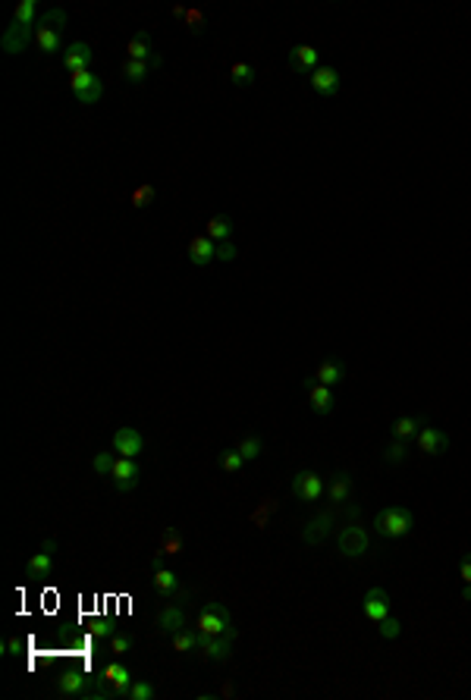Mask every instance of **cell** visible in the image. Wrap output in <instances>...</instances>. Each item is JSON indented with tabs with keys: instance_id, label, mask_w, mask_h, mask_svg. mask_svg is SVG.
Masks as SVG:
<instances>
[{
	"instance_id": "9c48e42d",
	"label": "cell",
	"mask_w": 471,
	"mask_h": 700,
	"mask_svg": "<svg viewBox=\"0 0 471 700\" xmlns=\"http://www.w3.org/2000/svg\"><path fill=\"white\" fill-rule=\"evenodd\" d=\"M94 63V50L85 41H72V45L63 50V67L69 72H89Z\"/></svg>"
},
{
	"instance_id": "5bb4252c",
	"label": "cell",
	"mask_w": 471,
	"mask_h": 700,
	"mask_svg": "<svg viewBox=\"0 0 471 700\" xmlns=\"http://www.w3.org/2000/svg\"><path fill=\"white\" fill-rule=\"evenodd\" d=\"M361 609H365V616L371 619V622H380V619L390 616V594L383 587H371L365 594V603H361Z\"/></svg>"
},
{
	"instance_id": "7402d4cb",
	"label": "cell",
	"mask_w": 471,
	"mask_h": 700,
	"mask_svg": "<svg viewBox=\"0 0 471 700\" xmlns=\"http://www.w3.org/2000/svg\"><path fill=\"white\" fill-rule=\"evenodd\" d=\"M151 35L148 32H135L132 35V41L126 45V60H144L148 63L151 60Z\"/></svg>"
},
{
	"instance_id": "ba28073f",
	"label": "cell",
	"mask_w": 471,
	"mask_h": 700,
	"mask_svg": "<svg viewBox=\"0 0 471 700\" xmlns=\"http://www.w3.org/2000/svg\"><path fill=\"white\" fill-rule=\"evenodd\" d=\"M324 490H327V487H324L321 475H314V471H299L293 480V493L305 502H317L324 497Z\"/></svg>"
},
{
	"instance_id": "8d00e7d4",
	"label": "cell",
	"mask_w": 471,
	"mask_h": 700,
	"mask_svg": "<svg viewBox=\"0 0 471 700\" xmlns=\"http://www.w3.org/2000/svg\"><path fill=\"white\" fill-rule=\"evenodd\" d=\"M239 452H242V458H245V462H251V458H258L261 456V452H264V443H261L258 440V436H245V440L242 443H239V446H236Z\"/></svg>"
},
{
	"instance_id": "8fae6325",
	"label": "cell",
	"mask_w": 471,
	"mask_h": 700,
	"mask_svg": "<svg viewBox=\"0 0 471 700\" xmlns=\"http://www.w3.org/2000/svg\"><path fill=\"white\" fill-rule=\"evenodd\" d=\"M113 452H120V456H126V458L142 456L144 452V436L135 427H120L117 434H113Z\"/></svg>"
},
{
	"instance_id": "3957f363",
	"label": "cell",
	"mask_w": 471,
	"mask_h": 700,
	"mask_svg": "<svg viewBox=\"0 0 471 700\" xmlns=\"http://www.w3.org/2000/svg\"><path fill=\"white\" fill-rule=\"evenodd\" d=\"M198 631L201 634H233V625H229V609L223 603H205L198 612Z\"/></svg>"
},
{
	"instance_id": "e575fe53",
	"label": "cell",
	"mask_w": 471,
	"mask_h": 700,
	"mask_svg": "<svg viewBox=\"0 0 471 700\" xmlns=\"http://www.w3.org/2000/svg\"><path fill=\"white\" fill-rule=\"evenodd\" d=\"M217 462H220V468H223V471H229V475H236V471H242L245 458H242V452H239V449H223V452H220V458H217Z\"/></svg>"
},
{
	"instance_id": "30bf717a",
	"label": "cell",
	"mask_w": 471,
	"mask_h": 700,
	"mask_svg": "<svg viewBox=\"0 0 471 700\" xmlns=\"http://www.w3.org/2000/svg\"><path fill=\"white\" fill-rule=\"evenodd\" d=\"M305 390H308V402H311V412H314V414H330V412H333V402H336V396H333L330 386L317 383V377H308V380H305Z\"/></svg>"
},
{
	"instance_id": "d6986e66",
	"label": "cell",
	"mask_w": 471,
	"mask_h": 700,
	"mask_svg": "<svg viewBox=\"0 0 471 700\" xmlns=\"http://www.w3.org/2000/svg\"><path fill=\"white\" fill-rule=\"evenodd\" d=\"M418 446H421V452H427V456H440V452H446V446H449V436L440 427H421Z\"/></svg>"
},
{
	"instance_id": "d590c367",
	"label": "cell",
	"mask_w": 471,
	"mask_h": 700,
	"mask_svg": "<svg viewBox=\"0 0 471 700\" xmlns=\"http://www.w3.org/2000/svg\"><path fill=\"white\" fill-rule=\"evenodd\" d=\"M38 26L57 28V32H60V26H67V10H60V6H54V10H45V16L38 19Z\"/></svg>"
},
{
	"instance_id": "277c9868",
	"label": "cell",
	"mask_w": 471,
	"mask_h": 700,
	"mask_svg": "<svg viewBox=\"0 0 471 700\" xmlns=\"http://www.w3.org/2000/svg\"><path fill=\"white\" fill-rule=\"evenodd\" d=\"M69 89H72V94H76L79 104L91 107V104H98L101 94H104V82H101V79L94 76L91 69H89V72H72Z\"/></svg>"
},
{
	"instance_id": "2e32d148",
	"label": "cell",
	"mask_w": 471,
	"mask_h": 700,
	"mask_svg": "<svg viewBox=\"0 0 471 700\" xmlns=\"http://www.w3.org/2000/svg\"><path fill=\"white\" fill-rule=\"evenodd\" d=\"M217 258V242L208 236H195L192 242H188V261H192L195 267H205L211 264V261Z\"/></svg>"
},
{
	"instance_id": "8992f818",
	"label": "cell",
	"mask_w": 471,
	"mask_h": 700,
	"mask_svg": "<svg viewBox=\"0 0 471 700\" xmlns=\"http://www.w3.org/2000/svg\"><path fill=\"white\" fill-rule=\"evenodd\" d=\"M110 478H113V487H117L120 493H129V490H135V484H139L142 468H139V462H135V458L120 456L117 465H113V475Z\"/></svg>"
},
{
	"instance_id": "d6a6232c",
	"label": "cell",
	"mask_w": 471,
	"mask_h": 700,
	"mask_svg": "<svg viewBox=\"0 0 471 700\" xmlns=\"http://www.w3.org/2000/svg\"><path fill=\"white\" fill-rule=\"evenodd\" d=\"M148 72H151V67L144 60H126V63H123V76H126L129 82H135V85L144 82V79H148Z\"/></svg>"
},
{
	"instance_id": "7c38bea8",
	"label": "cell",
	"mask_w": 471,
	"mask_h": 700,
	"mask_svg": "<svg viewBox=\"0 0 471 700\" xmlns=\"http://www.w3.org/2000/svg\"><path fill=\"white\" fill-rule=\"evenodd\" d=\"M32 32H35V26H23V23H16V19H13V23L6 26L0 45H4L6 54H23L25 45H28V38H32Z\"/></svg>"
},
{
	"instance_id": "484cf974",
	"label": "cell",
	"mask_w": 471,
	"mask_h": 700,
	"mask_svg": "<svg viewBox=\"0 0 471 700\" xmlns=\"http://www.w3.org/2000/svg\"><path fill=\"white\" fill-rule=\"evenodd\" d=\"M35 38H38V47L45 54H57V50H67L63 47V35L57 28H45V26H35Z\"/></svg>"
},
{
	"instance_id": "6da1fadb",
	"label": "cell",
	"mask_w": 471,
	"mask_h": 700,
	"mask_svg": "<svg viewBox=\"0 0 471 700\" xmlns=\"http://www.w3.org/2000/svg\"><path fill=\"white\" fill-rule=\"evenodd\" d=\"M57 691L67 697H85V700L113 694L104 675H89V672H79V669H69V672H63L57 678Z\"/></svg>"
},
{
	"instance_id": "bcb514c9",
	"label": "cell",
	"mask_w": 471,
	"mask_h": 700,
	"mask_svg": "<svg viewBox=\"0 0 471 700\" xmlns=\"http://www.w3.org/2000/svg\"><path fill=\"white\" fill-rule=\"evenodd\" d=\"M151 568H154V572H161V568H166V553L157 550L154 556H151Z\"/></svg>"
},
{
	"instance_id": "60d3db41",
	"label": "cell",
	"mask_w": 471,
	"mask_h": 700,
	"mask_svg": "<svg viewBox=\"0 0 471 700\" xmlns=\"http://www.w3.org/2000/svg\"><path fill=\"white\" fill-rule=\"evenodd\" d=\"M132 644H135V640L132 638H129V634H113V638H110V653H117V656H123V653H129V650H132Z\"/></svg>"
},
{
	"instance_id": "b9f144b4",
	"label": "cell",
	"mask_w": 471,
	"mask_h": 700,
	"mask_svg": "<svg viewBox=\"0 0 471 700\" xmlns=\"http://www.w3.org/2000/svg\"><path fill=\"white\" fill-rule=\"evenodd\" d=\"M383 458H387V462H405V440L390 443V446L383 449Z\"/></svg>"
},
{
	"instance_id": "e0dca14e",
	"label": "cell",
	"mask_w": 471,
	"mask_h": 700,
	"mask_svg": "<svg viewBox=\"0 0 471 700\" xmlns=\"http://www.w3.org/2000/svg\"><path fill=\"white\" fill-rule=\"evenodd\" d=\"M154 625H157V631L161 634H176L179 628H186V609L170 603V606H164L161 612H157Z\"/></svg>"
},
{
	"instance_id": "83f0119b",
	"label": "cell",
	"mask_w": 471,
	"mask_h": 700,
	"mask_svg": "<svg viewBox=\"0 0 471 700\" xmlns=\"http://www.w3.org/2000/svg\"><path fill=\"white\" fill-rule=\"evenodd\" d=\"M198 640H201V631L179 628L176 634H173V650L176 653H192V650H198Z\"/></svg>"
},
{
	"instance_id": "d4e9b609",
	"label": "cell",
	"mask_w": 471,
	"mask_h": 700,
	"mask_svg": "<svg viewBox=\"0 0 471 700\" xmlns=\"http://www.w3.org/2000/svg\"><path fill=\"white\" fill-rule=\"evenodd\" d=\"M205 236L214 239L217 245L229 242V236H233V220H229V217H223V214H214L211 220H208V232H205Z\"/></svg>"
},
{
	"instance_id": "52a82bcc",
	"label": "cell",
	"mask_w": 471,
	"mask_h": 700,
	"mask_svg": "<svg viewBox=\"0 0 471 700\" xmlns=\"http://www.w3.org/2000/svg\"><path fill=\"white\" fill-rule=\"evenodd\" d=\"M198 650H205V656L214 662H227L233 653V634H201Z\"/></svg>"
},
{
	"instance_id": "cb8c5ba5",
	"label": "cell",
	"mask_w": 471,
	"mask_h": 700,
	"mask_svg": "<svg viewBox=\"0 0 471 700\" xmlns=\"http://www.w3.org/2000/svg\"><path fill=\"white\" fill-rule=\"evenodd\" d=\"M50 568H54V563H50V553H35L32 559H28V565H25V578L28 581H45L47 575H50Z\"/></svg>"
},
{
	"instance_id": "1f68e13d",
	"label": "cell",
	"mask_w": 471,
	"mask_h": 700,
	"mask_svg": "<svg viewBox=\"0 0 471 700\" xmlns=\"http://www.w3.org/2000/svg\"><path fill=\"white\" fill-rule=\"evenodd\" d=\"M161 553H166V556H176V553H183V534H179V528H166L164 531Z\"/></svg>"
},
{
	"instance_id": "5b68a950",
	"label": "cell",
	"mask_w": 471,
	"mask_h": 700,
	"mask_svg": "<svg viewBox=\"0 0 471 700\" xmlns=\"http://www.w3.org/2000/svg\"><path fill=\"white\" fill-rule=\"evenodd\" d=\"M368 543H371V537H368V531L361 528V524H346L343 531H339V553L349 559H358L368 553Z\"/></svg>"
},
{
	"instance_id": "44dd1931",
	"label": "cell",
	"mask_w": 471,
	"mask_h": 700,
	"mask_svg": "<svg viewBox=\"0 0 471 700\" xmlns=\"http://www.w3.org/2000/svg\"><path fill=\"white\" fill-rule=\"evenodd\" d=\"M289 67L295 72H314L317 69V50L311 45H299L289 50Z\"/></svg>"
},
{
	"instance_id": "f35d334b",
	"label": "cell",
	"mask_w": 471,
	"mask_h": 700,
	"mask_svg": "<svg viewBox=\"0 0 471 700\" xmlns=\"http://www.w3.org/2000/svg\"><path fill=\"white\" fill-rule=\"evenodd\" d=\"M377 625H380V628H377V631H380L383 638H390V640H393V638H399V634H402V625H399V619H393V616L380 619V622H377Z\"/></svg>"
},
{
	"instance_id": "ee69618b",
	"label": "cell",
	"mask_w": 471,
	"mask_h": 700,
	"mask_svg": "<svg viewBox=\"0 0 471 700\" xmlns=\"http://www.w3.org/2000/svg\"><path fill=\"white\" fill-rule=\"evenodd\" d=\"M459 578L465 581V585H471V553H465L459 563Z\"/></svg>"
},
{
	"instance_id": "7dc6e473",
	"label": "cell",
	"mask_w": 471,
	"mask_h": 700,
	"mask_svg": "<svg viewBox=\"0 0 471 700\" xmlns=\"http://www.w3.org/2000/svg\"><path fill=\"white\" fill-rule=\"evenodd\" d=\"M188 16V32H201V13H186Z\"/></svg>"
},
{
	"instance_id": "4fadbf2b",
	"label": "cell",
	"mask_w": 471,
	"mask_h": 700,
	"mask_svg": "<svg viewBox=\"0 0 471 700\" xmlns=\"http://www.w3.org/2000/svg\"><path fill=\"white\" fill-rule=\"evenodd\" d=\"M311 89L321 94V98H336L339 94V72L333 67H317L311 72Z\"/></svg>"
},
{
	"instance_id": "4316f807",
	"label": "cell",
	"mask_w": 471,
	"mask_h": 700,
	"mask_svg": "<svg viewBox=\"0 0 471 700\" xmlns=\"http://www.w3.org/2000/svg\"><path fill=\"white\" fill-rule=\"evenodd\" d=\"M343 377H346V368L336 359L321 361V368H317V383H324V386H336Z\"/></svg>"
},
{
	"instance_id": "7bdbcfd3",
	"label": "cell",
	"mask_w": 471,
	"mask_h": 700,
	"mask_svg": "<svg viewBox=\"0 0 471 700\" xmlns=\"http://www.w3.org/2000/svg\"><path fill=\"white\" fill-rule=\"evenodd\" d=\"M217 258H220V261H233L236 258V245L233 242H220V245H217Z\"/></svg>"
},
{
	"instance_id": "f1b7e54d",
	"label": "cell",
	"mask_w": 471,
	"mask_h": 700,
	"mask_svg": "<svg viewBox=\"0 0 471 700\" xmlns=\"http://www.w3.org/2000/svg\"><path fill=\"white\" fill-rule=\"evenodd\" d=\"M421 427H424V421L421 418H412V414H409V418H399L393 424V436H396V440H412V436L421 434Z\"/></svg>"
},
{
	"instance_id": "74e56055",
	"label": "cell",
	"mask_w": 471,
	"mask_h": 700,
	"mask_svg": "<svg viewBox=\"0 0 471 700\" xmlns=\"http://www.w3.org/2000/svg\"><path fill=\"white\" fill-rule=\"evenodd\" d=\"M157 694V691H154V684H151V682H144V678H142V682H132V688H129V700H151V697H154Z\"/></svg>"
},
{
	"instance_id": "7a4b0ae2",
	"label": "cell",
	"mask_w": 471,
	"mask_h": 700,
	"mask_svg": "<svg viewBox=\"0 0 471 700\" xmlns=\"http://www.w3.org/2000/svg\"><path fill=\"white\" fill-rule=\"evenodd\" d=\"M412 528H415V515H412L405 506H387V509H380L374 519V531L380 537H387V541L405 537Z\"/></svg>"
},
{
	"instance_id": "ab89813d",
	"label": "cell",
	"mask_w": 471,
	"mask_h": 700,
	"mask_svg": "<svg viewBox=\"0 0 471 700\" xmlns=\"http://www.w3.org/2000/svg\"><path fill=\"white\" fill-rule=\"evenodd\" d=\"M154 201V186H139L132 192V208H148Z\"/></svg>"
},
{
	"instance_id": "4dcf8cb0",
	"label": "cell",
	"mask_w": 471,
	"mask_h": 700,
	"mask_svg": "<svg viewBox=\"0 0 471 700\" xmlns=\"http://www.w3.org/2000/svg\"><path fill=\"white\" fill-rule=\"evenodd\" d=\"M13 19L16 23H23V26H38V4L35 0H23V4L16 6V13H13Z\"/></svg>"
},
{
	"instance_id": "ac0fdd59",
	"label": "cell",
	"mask_w": 471,
	"mask_h": 700,
	"mask_svg": "<svg viewBox=\"0 0 471 700\" xmlns=\"http://www.w3.org/2000/svg\"><path fill=\"white\" fill-rule=\"evenodd\" d=\"M330 531H333V512H321V515H314V519L305 524L302 537H305V543H321V541H327L330 537Z\"/></svg>"
},
{
	"instance_id": "c3c4849f",
	"label": "cell",
	"mask_w": 471,
	"mask_h": 700,
	"mask_svg": "<svg viewBox=\"0 0 471 700\" xmlns=\"http://www.w3.org/2000/svg\"><path fill=\"white\" fill-rule=\"evenodd\" d=\"M41 550H45V553H54V550H57V541H45V543H41Z\"/></svg>"
},
{
	"instance_id": "ffe728a7",
	"label": "cell",
	"mask_w": 471,
	"mask_h": 700,
	"mask_svg": "<svg viewBox=\"0 0 471 700\" xmlns=\"http://www.w3.org/2000/svg\"><path fill=\"white\" fill-rule=\"evenodd\" d=\"M154 590L164 597V600H173V597H188V590L179 587V578L170 572V568L154 572Z\"/></svg>"
},
{
	"instance_id": "f6af8a7d",
	"label": "cell",
	"mask_w": 471,
	"mask_h": 700,
	"mask_svg": "<svg viewBox=\"0 0 471 700\" xmlns=\"http://www.w3.org/2000/svg\"><path fill=\"white\" fill-rule=\"evenodd\" d=\"M94 634H98V638H113V628H110V625H107V622H94V628H91Z\"/></svg>"
},
{
	"instance_id": "603a6c76",
	"label": "cell",
	"mask_w": 471,
	"mask_h": 700,
	"mask_svg": "<svg viewBox=\"0 0 471 700\" xmlns=\"http://www.w3.org/2000/svg\"><path fill=\"white\" fill-rule=\"evenodd\" d=\"M349 493H352V478L349 475H333L330 478V487H327V497H330V502L333 506H343L346 499H349Z\"/></svg>"
},
{
	"instance_id": "836d02e7",
	"label": "cell",
	"mask_w": 471,
	"mask_h": 700,
	"mask_svg": "<svg viewBox=\"0 0 471 700\" xmlns=\"http://www.w3.org/2000/svg\"><path fill=\"white\" fill-rule=\"evenodd\" d=\"M113 465H117V456H113V452H98V456L91 458L94 475H101V478H110L113 475Z\"/></svg>"
},
{
	"instance_id": "9a60e30c",
	"label": "cell",
	"mask_w": 471,
	"mask_h": 700,
	"mask_svg": "<svg viewBox=\"0 0 471 700\" xmlns=\"http://www.w3.org/2000/svg\"><path fill=\"white\" fill-rule=\"evenodd\" d=\"M104 678H107V684H110V691L117 697H126L129 694V688H132V672H129L123 662H110V666L104 669Z\"/></svg>"
},
{
	"instance_id": "f546056e",
	"label": "cell",
	"mask_w": 471,
	"mask_h": 700,
	"mask_svg": "<svg viewBox=\"0 0 471 700\" xmlns=\"http://www.w3.org/2000/svg\"><path fill=\"white\" fill-rule=\"evenodd\" d=\"M229 79H233V85H239V89H245V85H251L255 82V67L251 63H233L229 67Z\"/></svg>"
}]
</instances>
